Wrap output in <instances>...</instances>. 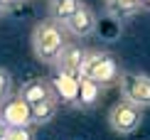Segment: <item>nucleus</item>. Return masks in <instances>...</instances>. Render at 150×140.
Listing matches in <instances>:
<instances>
[{"mask_svg": "<svg viewBox=\"0 0 150 140\" xmlns=\"http://www.w3.org/2000/svg\"><path fill=\"white\" fill-rule=\"evenodd\" d=\"M96 30H98V17H96V12H93V8L86 5V3H81L79 10L74 12V15L69 17V22L64 25L67 35L81 37V40H84V37H91Z\"/></svg>", "mask_w": 150, "mask_h": 140, "instance_id": "obj_5", "label": "nucleus"}, {"mask_svg": "<svg viewBox=\"0 0 150 140\" xmlns=\"http://www.w3.org/2000/svg\"><path fill=\"white\" fill-rule=\"evenodd\" d=\"M0 113H3V103H0Z\"/></svg>", "mask_w": 150, "mask_h": 140, "instance_id": "obj_19", "label": "nucleus"}, {"mask_svg": "<svg viewBox=\"0 0 150 140\" xmlns=\"http://www.w3.org/2000/svg\"><path fill=\"white\" fill-rule=\"evenodd\" d=\"M108 125H111V130L118 133V135H130V133H135L140 128V123H143V111L138 106H133V103H128V101H118V103L111 106V111H108Z\"/></svg>", "mask_w": 150, "mask_h": 140, "instance_id": "obj_4", "label": "nucleus"}, {"mask_svg": "<svg viewBox=\"0 0 150 140\" xmlns=\"http://www.w3.org/2000/svg\"><path fill=\"white\" fill-rule=\"evenodd\" d=\"M81 0H47V12H49V20L59 22L64 27L69 22V17L79 10Z\"/></svg>", "mask_w": 150, "mask_h": 140, "instance_id": "obj_10", "label": "nucleus"}, {"mask_svg": "<svg viewBox=\"0 0 150 140\" xmlns=\"http://www.w3.org/2000/svg\"><path fill=\"white\" fill-rule=\"evenodd\" d=\"M17 3H20V0H17Z\"/></svg>", "mask_w": 150, "mask_h": 140, "instance_id": "obj_20", "label": "nucleus"}, {"mask_svg": "<svg viewBox=\"0 0 150 140\" xmlns=\"http://www.w3.org/2000/svg\"><path fill=\"white\" fill-rule=\"evenodd\" d=\"M106 8H108V15H113L116 20H123V17L140 12L145 8V0H106Z\"/></svg>", "mask_w": 150, "mask_h": 140, "instance_id": "obj_11", "label": "nucleus"}, {"mask_svg": "<svg viewBox=\"0 0 150 140\" xmlns=\"http://www.w3.org/2000/svg\"><path fill=\"white\" fill-rule=\"evenodd\" d=\"M8 140H35V125H22V128H10Z\"/></svg>", "mask_w": 150, "mask_h": 140, "instance_id": "obj_15", "label": "nucleus"}, {"mask_svg": "<svg viewBox=\"0 0 150 140\" xmlns=\"http://www.w3.org/2000/svg\"><path fill=\"white\" fill-rule=\"evenodd\" d=\"M8 130H10V125L3 120V116H0V140H5V138H8Z\"/></svg>", "mask_w": 150, "mask_h": 140, "instance_id": "obj_16", "label": "nucleus"}, {"mask_svg": "<svg viewBox=\"0 0 150 140\" xmlns=\"http://www.w3.org/2000/svg\"><path fill=\"white\" fill-rule=\"evenodd\" d=\"M67 32L59 22L54 20H40L32 27V35H30V44H32V54L42 64L47 66H54V62L59 59L62 49L67 47Z\"/></svg>", "mask_w": 150, "mask_h": 140, "instance_id": "obj_1", "label": "nucleus"}, {"mask_svg": "<svg viewBox=\"0 0 150 140\" xmlns=\"http://www.w3.org/2000/svg\"><path fill=\"white\" fill-rule=\"evenodd\" d=\"M30 108H32V125H47L49 120H54V116L59 111V98H47Z\"/></svg>", "mask_w": 150, "mask_h": 140, "instance_id": "obj_12", "label": "nucleus"}, {"mask_svg": "<svg viewBox=\"0 0 150 140\" xmlns=\"http://www.w3.org/2000/svg\"><path fill=\"white\" fill-rule=\"evenodd\" d=\"M98 96H101L98 84H93L89 79H79V108H93Z\"/></svg>", "mask_w": 150, "mask_h": 140, "instance_id": "obj_13", "label": "nucleus"}, {"mask_svg": "<svg viewBox=\"0 0 150 140\" xmlns=\"http://www.w3.org/2000/svg\"><path fill=\"white\" fill-rule=\"evenodd\" d=\"M17 96H20L27 106H35V103L47 101V98H57V93H54L49 79H32V81H27V84H22V88L17 91Z\"/></svg>", "mask_w": 150, "mask_h": 140, "instance_id": "obj_9", "label": "nucleus"}, {"mask_svg": "<svg viewBox=\"0 0 150 140\" xmlns=\"http://www.w3.org/2000/svg\"><path fill=\"white\" fill-rule=\"evenodd\" d=\"M49 81H52V88H54V93H57L59 103L79 108V79L76 76H69L64 71H54V76Z\"/></svg>", "mask_w": 150, "mask_h": 140, "instance_id": "obj_7", "label": "nucleus"}, {"mask_svg": "<svg viewBox=\"0 0 150 140\" xmlns=\"http://www.w3.org/2000/svg\"><path fill=\"white\" fill-rule=\"evenodd\" d=\"M3 120L10 128H22V125H32V108H30L20 96L10 98L8 103H3Z\"/></svg>", "mask_w": 150, "mask_h": 140, "instance_id": "obj_8", "label": "nucleus"}, {"mask_svg": "<svg viewBox=\"0 0 150 140\" xmlns=\"http://www.w3.org/2000/svg\"><path fill=\"white\" fill-rule=\"evenodd\" d=\"M118 91L121 101L138 106L140 111L150 108V76L143 71H121L118 79Z\"/></svg>", "mask_w": 150, "mask_h": 140, "instance_id": "obj_3", "label": "nucleus"}, {"mask_svg": "<svg viewBox=\"0 0 150 140\" xmlns=\"http://www.w3.org/2000/svg\"><path fill=\"white\" fill-rule=\"evenodd\" d=\"M3 3H5V5H10V8H12V5H15L17 0H3Z\"/></svg>", "mask_w": 150, "mask_h": 140, "instance_id": "obj_18", "label": "nucleus"}, {"mask_svg": "<svg viewBox=\"0 0 150 140\" xmlns=\"http://www.w3.org/2000/svg\"><path fill=\"white\" fill-rule=\"evenodd\" d=\"M12 91H15V84H12L10 71L0 66V103H8L12 98Z\"/></svg>", "mask_w": 150, "mask_h": 140, "instance_id": "obj_14", "label": "nucleus"}, {"mask_svg": "<svg viewBox=\"0 0 150 140\" xmlns=\"http://www.w3.org/2000/svg\"><path fill=\"white\" fill-rule=\"evenodd\" d=\"M84 57H86V49L76 42H67V47L62 49L59 59L54 62V71H64L69 76H81V64H84Z\"/></svg>", "mask_w": 150, "mask_h": 140, "instance_id": "obj_6", "label": "nucleus"}, {"mask_svg": "<svg viewBox=\"0 0 150 140\" xmlns=\"http://www.w3.org/2000/svg\"><path fill=\"white\" fill-rule=\"evenodd\" d=\"M8 12H10V5H5L3 0H0V17H5Z\"/></svg>", "mask_w": 150, "mask_h": 140, "instance_id": "obj_17", "label": "nucleus"}, {"mask_svg": "<svg viewBox=\"0 0 150 140\" xmlns=\"http://www.w3.org/2000/svg\"><path fill=\"white\" fill-rule=\"evenodd\" d=\"M5 140H8V138H5Z\"/></svg>", "mask_w": 150, "mask_h": 140, "instance_id": "obj_21", "label": "nucleus"}, {"mask_svg": "<svg viewBox=\"0 0 150 140\" xmlns=\"http://www.w3.org/2000/svg\"><path fill=\"white\" fill-rule=\"evenodd\" d=\"M79 79H89L98 86H118L121 79V66H118L116 57L106 49H86L84 64H81V76Z\"/></svg>", "mask_w": 150, "mask_h": 140, "instance_id": "obj_2", "label": "nucleus"}]
</instances>
